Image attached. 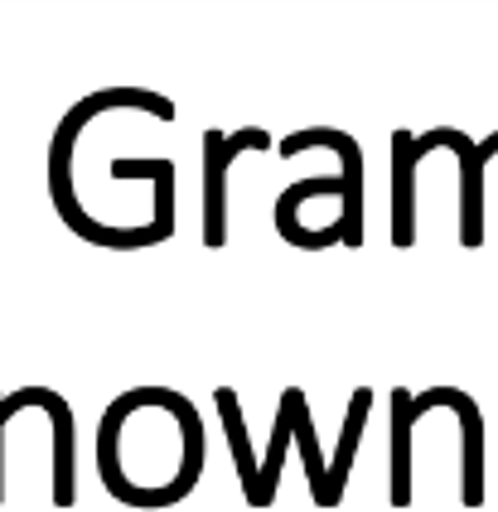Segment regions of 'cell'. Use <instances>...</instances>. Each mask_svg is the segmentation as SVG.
<instances>
[{
    "label": "cell",
    "instance_id": "4",
    "mask_svg": "<svg viewBox=\"0 0 498 512\" xmlns=\"http://www.w3.org/2000/svg\"><path fill=\"white\" fill-rule=\"evenodd\" d=\"M334 150L339 155V165H344V184H349V194H344V213H339V232H344V247H363V150L353 141L349 131H334V126H305V131H295L281 141V155L291 160V155H305V150Z\"/></svg>",
    "mask_w": 498,
    "mask_h": 512
},
{
    "label": "cell",
    "instance_id": "6",
    "mask_svg": "<svg viewBox=\"0 0 498 512\" xmlns=\"http://www.w3.org/2000/svg\"><path fill=\"white\" fill-rule=\"evenodd\" d=\"M426 155L416 150L411 131H392V247L416 242V165Z\"/></svg>",
    "mask_w": 498,
    "mask_h": 512
},
{
    "label": "cell",
    "instance_id": "5",
    "mask_svg": "<svg viewBox=\"0 0 498 512\" xmlns=\"http://www.w3.org/2000/svg\"><path fill=\"white\" fill-rule=\"evenodd\" d=\"M49 411V421H54V508H73L78 503V488H73V455H78V445H73V411H68V401L54 392V387H20V392H10V397L0 401V411H5V421L10 416H20V411Z\"/></svg>",
    "mask_w": 498,
    "mask_h": 512
},
{
    "label": "cell",
    "instance_id": "3",
    "mask_svg": "<svg viewBox=\"0 0 498 512\" xmlns=\"http://www.w3.org/2000/svg\"><path fill=\"white\" fill-rule=\"evenodd\" d=\"M271 131L262 126H242L233 136L223 131H204V247H223L228 242V165L242 150H271Z\"/></svg>",
    "mask_w": 498,
    "mask_h": 512
},
{
    "label": "cell",
    "instance_id": "7",
    "mask_svg": "<svg viewBox=\"0 0 498 512\" xmlns=\"http://www.w3.org/2000/svg\"><path fill=\"white\" fill-rule=\"evenodd\" d=\"M445 392V411H455L460 421V450H465V474H460V503L465 508H484V416L479 401L460 392V387H440Z\"/></svg>",
    "mask_w": 498,
    "mask_h": 512
},
{
    "label": "cell",
    "instance_id": "2",
    "mask_svg": "<svg viewBox=\"0 0 498 512\" xmlns=\"http://www.w3.org/2000/svg\"><path fill=\"white\" fill-rule=\"evenodd\" d=\"M416 150H455L460 155V247H484V165L498 155V131L489 141H469L455 126H436L426 136H416Z\"/></svg>",
    "mask_w": 498,
    "mask_h": 512
},
{
    "label": "cell",
    "instance_id": "10",
    "mask_svg": "<svg viewBox=\"0 0 498 512\" xmlns=\"http://www.w3.org/2000/svg\"><path fill=\"white\" fill-rule=\"evenodd\" d=\"M291 440H295V411H291V401L281 397V406H276V421H271V440H266L262 479H257V493L247 498V508H271V503H276V484H281V464H286Z\"/></svg>",
    "mask_w": 498,
    "mask_h": 512
},
{
    "label": "cell",
    "instance_id": "1",
    "mask_svg": "<svg viewBox=\"0 0 498 512\" xmlns=\"http://www.w3.org/2000/svg\"><path fill=\"white\" fill-rule=\"evenodd\" d=\"M121 107H136V112L155 116V121H175V102L170 97H160V92H146V87H102V92H92L83 102H73L68 116H63L59 126H54V141H49V199H54V213H59L68 232L73 237H83L92 247H107V252H141V247H160V242H170L175 232L155 228H112V223H102V218H92L83 213V203L73 194V145L83 136V126L97 121L102 112H121Z\"/></svg>",
    "mask_w": 498,
    "mask_h": 512
},
{
    "label": "cell",
    "instance_id": "9",
    "mask_svg": "<svg viewBox=\"0 0 498 512\" xmlns=\"http://www.w3.org/2000/svg\"><path fill=\"white\" fill-rule=\"evenodd\" d=\"M411 397L416 392L392 387V493H387L392 508H411V430H416Z\"/></svg>",
    "mask_w": 498,
    "mask_h": 512
},
{
    "label": "cell",
    "instance_id": "8",
    "mask_svg": "<svg viewBox=\"0 0 498 512\" xmlns=\"http://www.w3.org/2000/svg\"><path fill=\"white\" fill-rule=\"evenodd\" d=\"M281 397L291 401V411H295V445H300V459H305V484H310L315 508H339L344 498L334 493V459H324V450H320L310 401H305V392H300V387H286Z\"/></svg>",
    "mask_w": 498,
    "mask_h": 512
},
{
    "label": "cell",
    "instance_id": "11",
    "mask_svg": "<svg viewBox=\"0 0 498 512\" xmlns=\"http://www.w3.org/2000/svg\"><path fill=\"white\" fill-rule=\"evenodd\" d=\"M0 401H5V392H0ZM5 411H0V503H5Z\"/></svg>",
    "mask_w": 498,
    "mask_h": 512
}]
</instances>
